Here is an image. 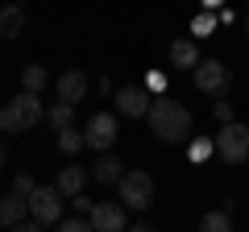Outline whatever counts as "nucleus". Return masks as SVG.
<instances>
[{"label": "nucleus", "mask_w": 249, "mask_h": 232, "mask_svg": "<svg viewBox=\"0 0 249 232\" xmlns=\"http://www.w3.org/2000/svg\"><path fill=\"white\" fill-rule=\"evenodd\" d=\"M145 120H150L154 137L166 145H178L183 137H191V129H196V120H191V112H187L183 104H178L175 96H166V91H158V96L150 99V108H145Z\"/></svg>", "instance_id": "nucleus-1"}, {"label": "nucleus", "mask_w": 249, "mask_h": 232, "mask_svg": "<svg viewBox=\"0 0 249 232\" xmlns=\"http://www.w3.org/2000/svg\"><path fill=\"white\" fill-rule=\"evenodd\" d=\"M42 116H46V108H42V99H37V91H21L17 99H9V104L0 108V129H4V133H25V129H34Z\"/></svg>", "instance_id": "nucleus-2"}, {"label": "nucleus", "mask_w": 249, "mask_h": 232, "mask_svg": "<svg viewBox=\"0 0 249 232\" xmlns=\"http://www.w3.org/2000/svg\"><path fill=\"white\" fill-rule=\"evenodd\" d=\"M216 153H220L229 166H245V162H249V125H241V120H224L220 137H216Z\"/></svg>", "instance_id": "nucleus-3"}, {"label": "nucleus", "mask_w": 249, "mask_h": 232, "mask_svg": "<svg viewBox=\"0 0 249 232\" xmlns=\"http://www.w3.org/2000/svg\"><path fill=\"white\" fill-rule=\"evenodd\" d=\"M121 203L129 207V212H145V207L154 203V179L145 174V170H129V174H121Z\"/></svg>", "instance_id": "nucleus-4"}, {"label": "nucleus", "mask_w": 249, "mask_h": 232, "mask_svg": "<svg viewBox=\"0 0 249 232\" xmlns=\"http://www.w3.org/2000/svg\"><path fill=\"white\" fill-rule=\"evenodd\" d=\"M29 215H34L42 228L62 220V191L58 187H34L29 191Z\"/></svg>", "instance_id": "nucleus-5"}, {"label": "nucleus", "mask_w": 249, "mask_h": 232, "mask_svg": "<svg viewBox=\"0 0 249 232\" xmlns=\"http://www.w3.org/2000/svg\"><path fill=\"white\" fill-rule=\"evenodd\" d=\"M191 75H196V87L208 91V96H220V91H229V83H232V71L224 63H216V58H199V63L191 66Z\"/></svg>", "instance_id": "nucleus-6"}, {"label": "nucleus", "mask_w": 249, "mask_h": 232, "mask_svg": "<svg viewBox=\"0 0 249 232\" xmlns=\"http://www.w3.org/2000/svg\"><path fill=\"white\" fill-rule=\"evenodd\" d=\"M112 141H116V112H96L88 120V129H83V145L88 149H112Z\"/></svg>", "instance_id": "nucleus-7"}, {"label": "nucleus", "mask_w": 249, "mask_h": 232, "mask_svg": "<svg viewBox=\"0 0 249 232\" xmlns=\"http://www.w3.org/2000/svg\"><path fill=\"white\" fill-rule=\"evenodd\" d=\"M124 212H129V207L124 203H108V199H96V203H91V212H88V220H91V228L96 232H121L124 224Z\"/></svg>", "instance_id": "nucleus-8"}, {"label": "nucleus", "mask_w": 249, "mask_h": 232, "mask_svg": "<svg viewBox=\"0 0 249 232\" xmlns=\"http://www.w3.org/2000/svg\"><path fill=\"white\" fill-rule=\"evenodd\" d=\"M145 108H150V91L145 87H121L116 91V112L121 116H145Z\"/></svg>", "instance_id": "nucleus-9"}, {"label": "nucleus", "mask_w": 249, "mask_h": 232, "mask_svg": "<svg viewBox=\"0 0 249 232\" xmlns=\"http://www.w3.org/2000/svg\"><path fill=\"white\" fill-rule=\"evenodd\" d=\"M88 96V75L83 71H62L58 75V99L62 104H79Z\"/></svg>", "instance_id": "nucleus-10"}, {"label": "nucleus", "mask_w": 249, "mask_h": 232, "mask_svg": "<svg viewBox=\"0 0 249 232\" xmlns=\"http://www.w3.org/2000/svg\"><path fill=\"white\" fill-rule=\"evenodd\" d=\"M25 212H29V199L17 195V191H9V195L0 199V224H4V228H17V224L25 220Z\"/></svg>", "instance_id": "nucleus-11"}, {"label": "nucleus", "mask_w": 249, "mask_h": 232, "mask_svg": "<svg viewBox=\"0 0 249 232\" xmlns=\"http://www.w3.org/2000/svg\"><path fill=\"white\" fill-rule=\"evenodd\" d=\"M121 158H112V153H100V158L96 162H91V179H96V182H104V187H112V182H121Z\"/></svg>", "instance_id": "nucleus-12"}, {"label": "nucleus", "mask_w": 249, "mask_h": 232, "mask_svg": "<svg viewBox=\"0 0 249 232\" xmlns=\"http://www.w3.org/2000/svg\"><path fill=\"white\" fill-rule=\"evenodd\" d=\"M21 29H25V9H21L17 0H13V4H4V9H0V37H21Z\"/></svg>", "instance_id": "nucleus-13"}, {"label": "nucleus", "mask_w": 249, "mask_h": 232, "mask_svg": "<svg viewBox=\"0 0 249 232\" xmlns=\"http://www.w3.org/2000/svg\"><path fill=\"white\" fill-rule=\"evenodd\" d=\"M83 182H88V170L71 162V166H62V170H58V182H54V187H58L62 195H79Z\"/></svg>", "instance_id": "nucleus-14"}, {"label": "nucleus", "mask_w": 249, "mask_h": 232, "mask_svg": "<svg viewBox=\"0 0 249 232\" xmlns=\"http://www.w3.org/2000/svg\"><path fill=\"white\" fill-rule=\"evenodd\" d=\"M170 63H175L178 71H191V66L199 63V50H196V42H191V37H178V42L170 46Z\"/></svg>", "instance_id": "nucleus-15"}, {"label": "nucleus", "mask_w": 249, "mask_h": 232, "mask_svg": "<svg viewBox=\"0 0 249 232\" xmlns=\"http://www.w3.org/2000/svg\"><path fill=\"white\" fill-rule=\"evenodd\" d=\"M46 83H50V75H46L42 63H29L25 71H21V91H37V96H42Z\"/></svg>", "instance_id": "nucleus-16"}, {"label": "nucleus", "mask_w": 249, "mask_h": 232, "mask_svg": "<svg viewBox=\"0 0 249 232\" xmlns=\"http://www.w3.org/2000/svg\"><path fill=\"white\" fill-rule=\"evenodd\" d=\"M46 120L54 125V133H58V129H67V125H75V104H62V99H58V104L46 112Z\"/></svg>", "instance_id": "nucleus-17"}, {"label": "nucleus", "mask_w": 249, "mask_h": 232, "mask_svg": "<svg viewBox=\"0 0 249 232\" xmlns=\"http://www.w3.org/2000/svg\"><path fill=\"white\" fill-rule=\"evenodd\" d=\"M54 137H58V149H62V153H79V149H83V133H79V129H75V125L58 129V133H54Z\"/></svg>", "instance_id": "nucleus-18"}, {"label": "nucleus", "mask_w": 249, "mask_h": 232, "mask_svg": "<svg viewBox=\"0 0 249 232\" xmlns=\"http://www.w3.org/2000/svg\"><path fill=\"white\" fill-rule=\"evenodd\" d=\"M199 228H204V232H229V228H232L229 207H224V212H208L204 220H199Z\"/></svg>", "instance_id": "nucleus-19"}, {"label": "nucleus", "mask_w": 249, "mask_h": 232, "mask_svg": "<svg viewBox=\"0 0 249 232\" xmlns=\"http://www.w3.org/2000/svg\"><path fill=\"white\" fill-rule=\"evenodd\" d=\"M216 25H220V17H216L212 9H204V13H196V21H191V33H196V37H208Z\"/></svg>", "instance_id": "nucleus-20"}, {"label": "nucleus", "mask_w": 249, "mask_h": 232, "mask_svg": "<svg viewBox=\"0 0 249 232\" xmlns=\"http://www.w3.org/2000/svg\"><path fill=\"white\" fill-rule=\"evenodd\" d=\"M58 228H62V232H88V228H91V220L79 212V215H67V220H58Z\"/></svg>", "instance_id": "nucleus-21"}, {"label": "nucleus", "mask_w": 249, "mask_h": 232, "mask_svg": "<svg viewBox=\"0 0 249 232\" xmlns=\"http://www.w3.org/2000/svg\"><path fill=\"white\" fill-rule=\"evenodd\" d=\"M212 153H216V141H196V145H191V158H196V162H208Z\"/></svg>", "instance_id": "nucleus-22"}, {"label": "nucleus", "mask_w": 249, "mask_h": 232, "mask_svg": "<svg viewBox=\"0 0 249 232\" xmlns=\"http://www.w3.org/2000/svg\"><path fill=\"white\" fill-rule=\"evenodd\" d=\"M34 187H37V182L29 179V174H17V179H13V191H17V195H25V199H29V191H34Z\"/></svg>", "instance_id": "nucleus-23"}, {"label": "nucleus", "mask_w": 249, "mask_h": 232, "mask_svg": "<svg viewBox=\"0 0 249 232\" xmlns=\"http://www.w3.org/2000/svg\"><path fill=\"white\" fill-rule=\"evenodd\" d=\"M145 91H166V75L150 71V75H145Z\"/></svg>", "instance_id": "nucleus-24"}, {"label": "nucleus", "mask_w": 249, "mask_h": 232, "mask_svg": "<svg viewBox=\"0 0 249 232\" xmlns=\"http://www.w3.org/2000/svg\"><path fill=\"white\" fill-rule=\"evenodd\" d=\"M212 116L220 120V125H224V120H232V104H229V99H220V104H212Z\"/></svg>", "instance_id": "nucleus-25"}, {"label": "nucleus", "mask_w": 249, "mask_h": 232, "mask_svg": "<svg viewBox=\"0 0 249 232\" xmlns=\"http://www.w3.org/2000/svg\"><path fill=\"white\" fill-rule=\"evenodd\" d=\"M204 9H212V13H216V9H220V0H204Z\"/></svg>", "instance_id": "nucleus-26"}, {"label": "nucleus", "mask_w": 249, "mask_h": 232, "mask_svg": "<svg viewBox=\"0 0 249 232\" xmlns=\"http://www.w3.org/2000/svg\"><path fill=\"white\" fill-rule=\"evenodd\" d=\"M245 33H249V13H245Z\"/></svg>", "instance_id": "nucleus-27"}, {"label": "nucleus", "mask_w": 249, "mask_h": 232, "mask_svg": "<svg viewBox=\"0 0 249 232\" xmlns=\"http://www.w3.org/2000/svg\"><path fill=\"white\" fill-rule=\"evenodd\" d=\"M0 162H4V153H0Z\"/></svg>", "instance_id": "nucleus-28"}, {"label": "nucleus", "mask_w": 249, "mask_h": 232, "mask_svg": "<svg viewBox=\"0 0 249 232\" xmlns=\"http://www.w3.org/2000/svg\"><path fill=\"white\" fill-rule=\"evenodd\" d=\"M245 4H249V0H245Z\"/></svg>", "instance_id": "nucleus-29"}]
</instances>
